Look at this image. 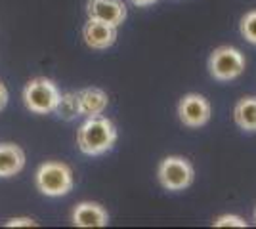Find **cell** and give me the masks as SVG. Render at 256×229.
<instances>
[{
	"label": "cell",
	"mask_w": 256,
	"mask_h": 229,
	"mask_svg": "<svg viewBox=\"0 0 256 229\" xmlns=\"http://www.w3.org/2000/svg\"><path fill=\"white\" fill-rule=\"evenodd\" d=\"M117 142V126L111 119L92 117L86 119L76 130V145L88 157H98L107 153Z\"/></svg>",
	"instance_id": "obj_1"
},
{
	"label": "cell",
	"mask_w": 256,
	"mask_h": 229,
	"mask_svg": "<svg viewBox=\"0 0 256 229\" xmlns=\"http://www.w3.org/2000/svg\"><path fill=\"white\" fill-rule=\"evenodd\" d=\"M34 186L46 197H64L75 186V176L67 163L48 161L36 168Z\"/></svg>",
	"instance_id": "obj_2"
},
{
	"label": "cell",
	"mask_w": 256,
	"mask_h": 229,
	"mask_svg": "<svg viewBox=\"0 0 256 229\" xmlns=\"http://www.w3.org/2000/svg\"><path fill=\"white\" fill-rule=\"evenodd\" d=\"M60 88L46 76H34L23 88V103L34 115H50L60 101Z\"/></svg>",
	"instance_id": "obj_3"
},
{
	"label": "cell",
	"mask_w": 256,
	"mask_h": 229,
	"mask_svg": "<svg viewBox=\"0 0 256 229\" xmlns=\"http://www.w3.org/2000/svg\"><path fill=\"white\" fill-rule=\"evenodd\" d=\"M246 59L243 52L235 46H218L214 48L210 57H208V73L214 80L220 82H230L235 80L245 73Z\"/></svg>",
	"instance_id": "obj_4"
},
{
	"label": "cell",
	"mask_w": 256,
	"mask_h": 229,
	"mask_svg": "<svg viewBox=\"0 0 256 229\" xmlns=\"http://www.w3.org/2000/svg\"><path fill=\"white\" fill-rule=\"evenodd\" d=\"M157 178H159V184L166 191H184L193 184L195 170H193V164L186 157L172 155L160 161L157 168Z\"/></svg>",
	"instance_id": "obj_5"
},
{
	"label": "cell",
	"mask_w": 256,
	"mask_h": 229,
	"mask_svg": "<svg viewBox=\"0 0 256 229\" xmlns=\"http://www.w3.org/2000/svg\"><path fill=\"white\" fill-rule=\"evenodd\" d=\"M212 117L210 101L201 94H186L178 103V119L188 128H201Z\"/></svg>",
	"instance_id": "obj_6"
},
{
	"label": "cell",
	"mask_w": 256,
	"mask_h": 229,
	"mask_svg": "<svg viewBox=\"0 0 256 229\" xmlns=\"http://www.w3.org/2000/svg\"><path fill=\"white\" fill-rule=\"evenodd\" d=\"M86 13L90 19H100L118 27L126 19V6L122 0H88Z\"/></svg>",
	"instance_id": "obj_7"
},
{
	"label": "cell",
	"mask_w": 256,
	"mask_h": 229,
	"mask_svg": "<svg viewBox=\"0 0 256 229\" xmlns=\"http://www.w3.org/2000/svg\"><path fill=\"white\" fill-rule=\"evenodd\" d=\"M117 29L118 27H113L106 21L88 17L82 27V40L92 50H107L117 40Z\"/></svg>",
	"instance_id": "obj_8"
},
{
	"label": "cell",
	"mask_w": 256,
	"mask_h": 229,
	"mask_svg": "<svg viewBox=\"0 0 256 229\" xmlns=\"http://www.w3.org/2000/svg\"><path fill=\"white\" fill-rule=\"evenodd\" d=\"M71 222L76 228H106L109 224V214L100 203L84 201L73 208Z\"/></svg>",
	"instance_id": "obj_9"
},
{
	"label": "cell",
	"mask_w": 256,
	"mask_h": 229,
	"mask_svg": "<svg viewBox=\"0 0 256 229\" xmlns=\"http://www.w3.org/2000/svg\"><path fill=\"white\" fill-rule=\"evenodd\" d=\"M76 96H78L80 117H86V119L104 115L107 105H109V96H107V92H104L102 88H96V86L82 88V90L76 92Z\"/></svg>",
	"instance_id": "obj_10"
},
{
	"label": "cell",
	"mask_w": 256,
	"mask_h": 229,
	"mask_svg": "<svg viewBox=\"0 0 256 229\" xmlns=\"http://www.w3.org/2000/svg\"><path fill=\"white\" fill-rule=\"evenodd\" d=\"M25 151L16 143H0V178H14L25 168Z\"/></svg>",
	"instance_id": "obj_11"
},
{
	"label": "cell",
	"mask_w": 256,
	"mask_h": 229,
	"mask_svg": "<svg viewBox=\"0 0 256 229\" xmlns=\"http://www.w3.org/2000/svg\"><path fill=\"white\" fill-rule=\"evenodd\" d=\"M234 120L241 130L256 132V96H246L235 103Z\"/></svg>",
	"instance_id": "obj_12"
},
{
	"label": "cell",
	"mask_w": 256,
	"mask_h": 229,
	"mask_svg": "<svg viewBox=\"0 0 256 229\" xmlns=\"http://www.w3.org/2000/svg\"><path fill=\"white\" fill-rule=\"evenodd\" d=\"M54 113L64 120H73V119H76V117H80L76 92H64V94L60 96V101H58Z\"/></svg>",
	"instance_id": "obj_13"
},
{
	"label": "cell",
	"mask_w": 256,
	"mask_h": 229,
	"mask_svg": "<svg viewBox=\"0 0 256 229\" xmlns=\"http://www.w3.org/2000/svg\"><path fill=\"white\" fill-rule=\"evenodd\" d=\"M239 31H241V36L245 38L246 42L256 46V10L246 11L245 15L241 17Z\"/></svg>",
	"instance_id": "obj_14"
},
{
	"label": "cell",
	"mask_w": 256,
	"mask_h": 229,
	"mask_svg": "<svg viewBox=\"0 0 256 229\" xmlns=\"http://www.w3.org/2000/svg\"><path fill=\"white\" fill-rule=\"evenodd\" d=\"M214 228H246V222L237 214H222L214 218Z\"/></svg>",
	"instance_id": "obj_15"
},
{
	"label": "cell",
	"mask_w": 256,
	"mask_h": 229,
	"mask_svg": "<svg viewBox=\"0 0 256 229\" xmlns=\"http://www.w3.org/2000/svg\"><path fill=\"white\" fill-rule=\"evenodd\" d=\"M4 226L6 228H34L38 224L32 218H29V216H18V218H10Z\"/></svg>",
	"instance_id": "obj_16"
},
{
	"label": "cell",
	"mask_w": 256,
	"mask_h": 229,
	"mask_svg": "<svg viewBox=\"0 0 256 229\" xmlns=\"http://www.w3.org/2000/svg\"><path fill=\"white\" fill-rule=\"evenodd\" d=\"M8 99H10V94H8V88L4 86V82L0 80V111L8 105Z\"/></svg>",
	"instance_id": "obj_17"
},
{
	"label": "cell",
	"mask_w": 256,
	"mask_h": 229,
	"mask_svg": "<svg viewBox=\"0 0 256 229\" xmlns=\"http://www.w3.org/2000/svg\"><path fill=\"white\" fill-rule=\"evenodd\" d=\"M157 0H132V4H136L140 8H146V6H151V4H155Z\"/></svg>",
	"instance_id": "obj_18"
},
{
	"label": "cell",
	"mask_w": 256,
	"mask_h": 229,
	"mask_svg": "<svg viewBox=\"0 0 256 229\" xmlns=\"http://www.w3.org/2000/svg\"><path fill=\"white\" fill-rule=\"evenodd\" d=\"M254 222H256V210H254Z\"/></svg>",
	"instance_id": "obj_19"
}]
</instances>
